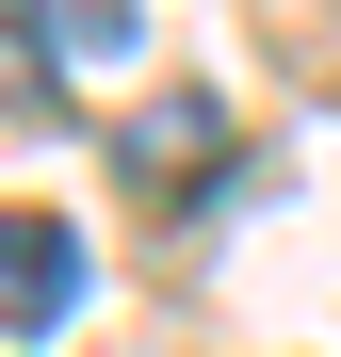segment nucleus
Masks as SVG:
<instances>
[{"mask_svg":"<svg viewBox=\"0 0 341 357\" xmlns=\"http://www.w3.org/2000/svg\"><path fill=\"white\" fill-rule=\"evenodd\" d=\"M66 309H82V227L66 211H0V325L49 341Z\"/></svg>","mask_w":341,"mask_h":357,"instance_id":"f257e3e1","label":"nucleus"},{"mask_svg":"<svg viewBox=\"0 0 341 357\" xmlns=\"http://www.w3.org/2000/svg\"><path fill=\"white\" fill-rule=\"evenodd\" d=\"M33 33H49V82H98V66H130V0H33Z\"/></svg>","mask_w":341,"mask_h":357,"instance_id":"f03ea898","label":"nucleus"},{"mask_svg":"<svg viewBox=\"0 0 341 357\" xmlns=\"http://www.w3.org/2000/svg\"><path fill=\"white\" fill-rule=\"evenodd\" d=\"M211 130H227V98H195V82H179V98H146L130 162H146V178H195V162H211Z\"/></svg>","mask_w":341,"mask_h":357,"instance_id":"7ed1b4c3","label":"nucleus"}]
</instances>
